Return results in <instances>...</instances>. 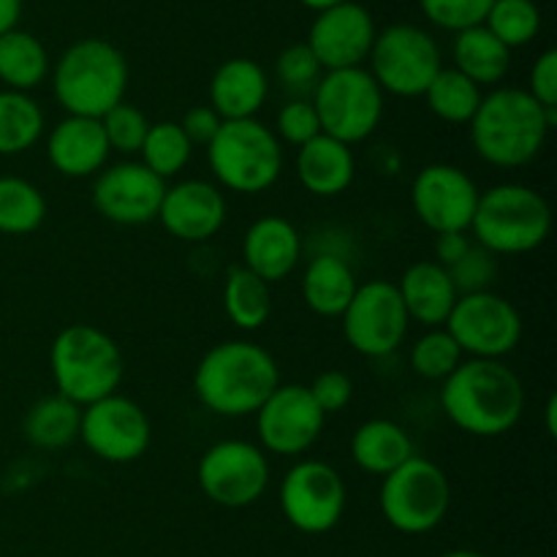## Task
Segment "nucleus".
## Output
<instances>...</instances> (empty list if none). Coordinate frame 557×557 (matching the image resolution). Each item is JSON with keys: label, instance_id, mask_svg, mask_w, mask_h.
<instances>
[{"label": "nucleus", "instance_id": "obj_1", "mask_svg": "<svg viewBox=\"0 0 557 557\" xmlns=\"http://www.w3.org/2000/svg\"><path fill=\"white\" fill-rule=\"evenodd\" d=\"M441 408L462 433L498 438L522 419L525 386L504 359H466L444 381Z\"/></svg>", "mask_w": 557, "mask_h": 557}, {"label": "nucleus", "instance_id": "obj_2", "mask_svg": "<svg viewBox=\"0 0 557 557\" xmlns=\"http://www.w3.org/2000/svg\"><path fill=\"white\" fill-rule=\"evenodd\" d=\"M555 123L557 109H544L522 87H493V92L482 96L468 125L473 150L482 161L498 169H517L542 152Z\"/></svg>", "mask_w": 557, "mask_h": 557}, {"label": "nucleus", "instance_id": "obj_3", "mask_svg": "<svg viewBox=\"0 0 557 557\" xmlns=\"http://www.w3.org/2000/svg\"><path fill=\"white\" fill-rule=\"evenodd\" d=\"M281 386V370L267 348L250 341H223L201 357L194 389L201 406L218 417H253Z\"/></svg>", "mask_w": 557, "mask_h": 557}, {"label": "nucleus", "instance_id": "obj_4", "mask_svg": "<svg viewBox=\"0 0 557 557\" xmlns=\"http://www.w3.org/2000/svg\"><path fill=\"white\" fill-rule=\"evenodd\" d=\"M52 90L71 117L101 120L123 103L128 90V63L112 41L82 38L60 54L52 71Z\"/></svg>", "mask_w": 557, "mask_h": 557}, {"label": "nucleus", "instance_id": "obj_5", "mask_svg": "<svg viewBox=\"0 0 557 557\" xmlns=\"http://www.w3.org/2000/svg\"><path fill=\"white\" fill-rule=\"evenodd\" d=\"M49 368L58 395L85 408L120 389L125 359L117 343L103 330L92 324H71L52 341Z\"/></svg>", "mask_w": 557, "mask_h": 557}, {"label": "nucleus", "instance_id": "obj_6", "mask_svg": "<svg viewBox=\"0 0 557 557\" xmlns=\"http://www.w3.org/2000/svg\"><path fill=\"white\" fill-rule=\"evenodd\" d=\"M471 232L493 256H522L542 248L553 232V210L539 190L500 183L479 194Z\"/></svg>", "mask_w": 557, "mask_h": 557}, {"label": "nucleus", "instance_id": "obj_7", "mask_svg": "<svg viewBox=\"0 0 557 557\" xmlns=\"http://www.w3.org/2000/svg\"><path fill=\"white\" fill-rule=\"evenodd\" d=\"M218 183L232 194H264L283 172V147L261 120H228L207 145Z\"/></svg>", "mask_w": 557, "mask_h": 557}, {"label": "nucleus", "instance_id": "obj_8", "mask_svg": "<svg viewBox=\"0 0 557 557\" xmlns=\"http://www.w3.org/2000/svg\"><path fill=\"white\" fill-rule=\"evenodd\" d=\"M384 520L406 536H424L446 520L451 506V484L444 468L428 457L413 455L397 471L384 476L379 495Z\"/></svg>", "mask_w": 557, "mask_h": 557}, {"label": "nucleus", "instance_id": "obj_9", "mask_svg": "<svg viewBox=\"0 0 557 557\" xmlns=\"http://www.w3.org/2000/svg\"><path fill=\"white\" fill-rule=\"evenodd\" d=\"M313 109L321 134L351 147L370 139L384 120V90L362 65L324 71L313 90Z\"/></svg>", "mask_w": 557, "mask_h": 557}, {"label": "nucleus", "instance_id": "obj_10", "mask_svg": "<svg viewBox=\"0 0 557 557\" xmlns=\"http://www.w3.org/2000/svg\"><path fill=\"white\" fill-rule=\"evenodd\" d=\"M370 76L384 92L400 98H419L441 69V47L428 30L417 25H389L375 33L370 49Z\"/></svg>", "mask_w": 557, "mask_h": 557}, {"label": "nucleus", "instance_id": "obj_11", "mask_svg": "<svg viewBox=\"0 0 557 557\" xmlns=\"http://www.w3.org/2000/svg\"><path fill=\"white\" fill-rule=\"evenodd\" d=\"M444 330L455 337L462 357L504 359L520 346L522 315L495 292L460 294Z\"/></svg>", "mask_w": 557, "mask_h": 557}, {"label": "nucleus", "instance_id": "obj_12", "mask_svg": "<svg viewBox=\"0 0 557 557\" xmlns=\"http://www.w3.org/2000/svg\"><path fill=\"white\" fill-rule=\"evenodd\" d=\"M196 482L210 504L223 509H245L270 487V462L250 441H218L201 455Z\"/></svg>", "mask_w": 557, "mask_h": 557}, {"label": "nucleus", "instance_id": "obj_13", "mask_svg": "<svg viewBox=\"0 0 557 557\" xmlns=\"http://www.w3.org/2000/svg\"><path fill=\"white\" fill-rule=\"evenodd\" d=\"M341 319L348 346L373 359L395 354L406 341L411 324L400 292L389 281L362 283Z\"/></svg>", "mask_w": 557, "mask_h": 557}, {"label": "nucleus", "instance_id": "obj_14", "mask_svg": "<svg viewBox=\"0 0 557 557\" xmlns=\"http://www.w3.org/2000/svg\"><path fill=\"white\" fill-rule=\"evenodd\" d=\"M281 509L299 533H330L346 511V482L330 462L299 460L281 482Z\"/></svg>", "mask_w": 557, "mask_h": 557}, {"label": "nucleus", "instance_id": "obj_15", "mask_svg": "<svg viewBox=\"0 0 557 557\" xmlns=\"http://www.w3.org/2000/svg\"><path fill=\"white\" fill-rule=\"evenodd\" d=\"M79 438L98 460L114 466L136 462L150 449V417L139 403L114 392L82 408Z\"/></svg>", "mask_w": 557, "mask_h": 557}, {"label": "nucleus", "instance_id": "obj_16", "mask_svg": "<svg viewBox=\"0 0 557 557\" xmlns=\"http://www.w3.org/2000/svg\"><path fill=\"white\" fill-rule=\"evenodd\" d=\"M479 194L473 177L451 163H430L411 185V205L419 223L438 234L468 232L476 212Z\"/></svg>", "mask_w": 557, "mask_h": 557}, {"label": "nucleus", "instance_id": "obj_17", "mask_svg": "<svg viewBox=\"0 0 557 557\" xmlns=\"http://www.w3.org/2000/svg\"><path fill=\"white\" fill-rule=\"evenodd\" d=\"M324 422V411L302 384H281L256 411L261 446L281 457L305 455L321 438Z\"/></svg>", "mask_w": 557, "mask_h": 557}, {"label": "nucleus", "instance_id": "obj_18", "mask_svg": "<svg viewBox=\"0 0 557 557\" xmlns=\"http://www.w3.org/2000/svg\"><path fill=\"white\" fill-rule=\"evenodd\" d=\"M166 183L141 161L103 166L92 185V207L117 226H145L158 221Z\"/></svg>", "mask_w": 557, "mask_h": 557}, {"label": "nucleus", "instance_id": "obj_19", "mask_svg": "<svg viewBox=\"0 0 557 557\" xmlns=\"http://www.w3.org/2000/svg\"><path fill=\"white\" fill-rule=\"evenodd\" d=\"M375 33L373 14L362 3L346 0L315 14L305 44L324 71L359 69L370 58Z\"/></svg>", "mask_w": 557, "mask_h": 557}, {"label": "nucleus", "instance_id": "obj_20", "mask_svg": "<svg viewBox=\"0 0 557 557\" xmlns=\"http://www.w3.org/2000/svg\"><path fill=\"white\" fill-rule=\"evenodd\" d=\"M158 221L183 243H205L226 223V196L207 180H183L166 188Z\"/></svg>", "mask_w": 557, "mask_h": 557}, {"label": "nucleus", "instance_id": "obj_21", "mask_svg": "<svg viewBox=\"0 0 557 557\" xmlns=\"http://www.w3.org/2000/svg\"><path fill=\"white\" fill-rule=\"evenodd\" d=\"M299 256H302V239L297 226L281 215L259 218L250 223L243 237V267L270 286L297 270Z\"/></svg>", "mask_w": 557, "mask_h": 557}, {"label": "nucleus", "instance_id": "obj_22", "mask_svg": "<svg viewBox=\"0 0 557 557\" xmlns=\"http://www.w3.org/2000/svg\"><path fill=\"white\" fill-rule=\"evenodd\" d=\"M109 152L101 120L69 114L47 136V158L63 177H92L107 166Z\"/></svg>", "mask_w": 557, "mask_h": 557}, {"label": "nucleus", "instance_id": "obj_23", "mask_svg": "<svg viewBox=\"0 0 557 557\" xmlns=\"http://www.w3.org/2000/svg\"><path fill=\"white\" fill-rule=\"evenodd\" d=\"M270 96L267 71L250 58H232L215 69L210 79V107L223 123L253 120Z\"/></svg>", "mask_w": 557, "mask_h": 557}, {"label": "nucleus", "instance_id": "obj_24", "mask_svg": "<svg viewBox=\"0 0 557 557\" xmlns=\"http://www.w3.org/2000/svg\"><path fill=\"white\" fill-rule=\"evenodd\" d=\"M406 305L408 319L428 330H438L446 324L451 308L457 302V288L451 283L449 270L438 261H417L403 272L400 283H395Z\"/></svg>", "mask_w": 557, "mask_h": 557}, {"label": "nucleus", "instance_id": "obj_25", "mask_svg": "<svg viewBox=\"0 0 557 557\" xmlns=\"http://www.w3.org/2000/svg\"><path fill=\"white\" fill-rule=\"evenodd\" d=\"M357 158L351 147L332 136L319 134L308 145L297 147V177L308 194L332 199L351 188Z\"/></svg>", "mask_w": 557, "mask_h": 557}, {"label": "nucleus", "instance_id": "obj_26", "mask_svg": "<svg viewBox=\"0 0 557 557\" xmlns=\"http://www.w3.org/2000/svg\"><path fill=\"white\" fill-rule=\"evenodd\" d=\"M359 283L351 264L337 253H321L310 259L302 275L305 305L321 319H341L357 294Z\"/></svg>", "mask_w": 557, "mask_h": 557}, {"label": "nucleus", "instance_id": "obj_27", "mask_svg": "<svg viewBox=\"0 0 557 557\" xmlns=\"http://www.w3.org/2000/svg\"><path fill=\"white\" fill-rule=\"evenodd\" d=\"M417 455L411 435L392 419H370L351 438V460L370 476H389Z\"/></svg>", "mask_w": 557, "mask_h": 557}, {"label": "nucleus", "instance_id": "obj_28", "mask_svg": "<svg viewBox=\"0 0 557 557\" xmlns=\"http://www.w3.org/2000/svg\"><path fill=\"white\" fill-rule=\"evenodd\" d=\"M455 65L462 76L479 87H495L511 69V49L504 47L484 25L460 30L455 38Z\"/></svg>", "mask_w": 557, "mask_h": 557}, {"label": "nucleus", "instance_id": "obj_29", "mask_svg": "<svg viewBox=\"0 0 557 557\" xmlns=\"http://www.w3.org/2000/svg\"><path fill=\"white\" fill-rule=\"evenodd\" d=\"M49 76V52L33 33L14 30L0 36V82L5 90L30 92Z\"/></svg>", "mask_w": 557, "mask_h": 557}, {"label": "nucleus", "instance_id": "obj_30", "mask_svg": "<svg viewBox=\"0 0 557 557\" xmlns=\"http://www.w3.org/2000/svg\"><path fill=\"white\" fill-rule=\"evenodd\" d=\"M82 408L63 395L41 397L25 417V438L38 449H63L79 438Z\"/></svg>", "mask_w": 557, "mask_h": 557}, {"label": "nucleus", "instance_id": "obj_31", "mask_svg": "<svg viewBox=\"0 0 557 557\" xmlns=\"http://www.w3.org/2000/svg\"><path fill=\"white\" fill-rule=\"evenodd\" d=\"M223 310L237 330H261L272 315L270 283L261 281L245 267H237L228 272L226 283H223Z\"/></svg>", "mask_w": 557, "mask_h": 557}, {"label": "nucleus", "instance_id": "obj_32", "mask_svg": "<svg viewBox=\"0 0 557 557\" xmlns=\"http://www.w3.org/2000/svg\"><path fill=\"white\" fill-rule=\"evenodd\" d=\"M47 128L41 107L27 92L0 90V156L30 150Z\"/></svg>", "mask_w": 557, "mask_h": 557}, {"label": "nucleus", "instance_id": "obj_33", "mask_svg": "<svg viewBox=\"0 0 557 557\" xmlns=\"http://www.w3.org/2000/svg\"><path fill=\"white\" fill-rule=\"evenodd\" d=\"M482 87L473 85L457 69H441L424 90L430 112L449 125H468L482 103Z\"/></svg>", "mask_w": 557, "mask_h": 557}, {"label": "nucleus", "instance_id": "obj_34", "mask_svg": "<svg viewBox=\"0 0 557 557\" xmlns=\"http://www.w3.org/2000/svg\"><path fill=\"white\" fill-rule=\"evenodd\" d=\"M47 221V199L22 177H0V234L25 237Z\"/></svg>", "mask_w": 557, "mask_h": 557}, {"label": "nucleus", "instance_id": "obj_35", "mask_svg": "<svg viewBox=\"0 0 557 557\" xmlns=\"http://www.w3.org/2000/svg\"><path fill=\"white\" fill-rule=\"evenodd\" d=\"M141 163L150 169L152 174L166 183L169 177H177L190 161V152H194V145L188 141V136L183 134L180 123H156L150 125L145 136V145H141Z\"/></svg>", "mask_w": 557, "mask_h": 557}, {"label": "nucleus", "instance_id": "obj_36", "mask_svg": "<svg viewBox=\"0 0 557 557\" xmlns=\"http://www.w3.org/2000/svg\"><path fill=\"white\" fill-rule=\"evenodd\" d=\"M484 27L498 38L504 47H528L542 30V11L536 0H495Z\"/></svg>", "mask_w": 557, "mask_h": 557}, {"label": "nucleus", "instance_id": "obj_37", "mask_svg": "<svg viewBox=\"0 0 557 557\" xmlns=\"http://www.w3.org/2000/svg\"><path fill=\"white\" fill-rule=\"evenodd\" d=\"M462 362V351L455 337L438 326L428 330L411 348V368L413 373L428 381H446Z\"/></svg>", "mask_w": 557, "mask_h": 557}, {"label": "nucleus", "instance_id": "obj_38", "mask_svg": "<svg viewBox=\"0 0 557 557\" xmlns=\"http://www.w3.org/2000/svg\"><path fill=\"white\" fill-rule=\"evenodd\" d=\"M150 120L145 117L139 107L134 103H117L114 109H109L101 117L103 136H107V145L112 152H123V156H136L145 145V136L150 131Z\"/></svg>", "mask_w": 557, "mask_h": 557}, {"label": "nucleus", "instance_id": "obj_39", "mask_svg": "<svg viewBox=\"0 0 557 557\" xmlns=\"http://www.w3.org/2000/svg\"><path fill=\"white\" fill-rule=\"evenodd\" d=\"M495 0H419V9L433 25L444 30H468L484 25Z\"/></svg>", "mask_w": 557, "mask_h": 557}, {"label": "nucleus", "instance_id": "obj_40", "mask_svg": "<svg viewBox=\"0 0 557 557\" xmlns=\"http://www.w3.org/2000/svg\"><path fill=\"white\" fill-rule=\"evenodd\" d=\"M275 71L281 85L288 92H299V96L308 90H315L321 74H324V69H321L319 60H315V54L310 52V47L305 41L283 49L275 63Z\"/></svg>", "mask_w": 557, "mask_h": 557}, {"label": "nucleus", "instance_id": "obj_41", "mask_svg": "<svg viewBox=\"0 0 557 557\" xmlns=\"http://www.w3.org/2000/svg\"><path fill=\"white\" fill-rule=\"evenodd\" d=\"M321 134L319 114H315L313 101H305V98H292L288 103H283V109L277 112L275 120V136L277 139L288 141L294 147L308 145L310 139Z\"/></svg>", "mask_w": 557, "mask_h": 557}, {"label": "nucleus", "instance_id": "obj_42", "mask_svg": "<svg viewBox=\"0 0 557 557\" xmlns=\"http://www.w3.org/2000/svg\"><path fill=\"white\" fill-rule=\"evenodd\" d=\"M495 272V256L490 250L471 245L466 256H462L457 264L449 267V277L455 283L457 294H476V292H490V283H493Z\"/></svg>", "mask_w": 557, "mask_h": 557}, {"label": "nucleus", "instance_id": "obj_43", "mask_svg": "<svg viewBox=\"0 0 557 557\" xmlns=\"http://www.w3.org/2000/svg\"><path fill=\"white\" fill-rule=\"evenodd\" d=\"M308 392L315 400V406L324 411V417H330V413L343 411L351 403L354 381L343 370H324V373L315 375Z\"/></svg>", "mask_w": 557, "mask_h": 557}, {"label": "nucleus", "instance_id": "obj_44", "mask_svg": "<svg viewBox=\"0 0 557 557\" xmlns=\"http://www.w3.org/2000/svg\"><path fill=\"white\" fill-rule=\"evenodd\" d=\"M528 92L542 103L544 109H557V52L547 49L536 58L528 79Z\"/></svg>", "mask_w": 557, "mask_h": 557}, {"label": "nucleus", "instance_id": "obj_45", "mask_svg": "<svg viewBox=\"0 0 557 557\" xmlns=\"http://www.w3.org/2000/svg\"><path fill=\"white\" fill-rule=\"evenodd\" d=\"M221 125L223 120L218 117V112L210 107V103H207V107L188 109V112L183 114V120H180V128H183V134L188 136L190 145H201V147H207L212 139H215Z\"/></svg>", "mask_w": 557, "mask_h": 557}, {"label": "nucleus", "instance_id": "obj_46", "mask_svg": "<svg viewBox=\"0 0 557 557\" xmlns=\"http://www.w3.org/2000/svg\"><path fill=\"white\" fill-rule=\"evenodd\" d=\"M471 245L473 243H471V237H468V232L438 234V239H435V261L449 270L451 264H457V261H460L462 256L471 250Z\"/></svg>", "mask_w": 557, "mask_h": 557}, {"label": "nucleus", "instance_id": "obj_47", "mask_svg": "<svg viewBox=\"0 0 557 557\" xmlns=\"http://www.w3.org/2000/svg\"><path fill=\"white\" fill-rule=\"evenodd\" d=\"M22 0H0V36L20 25Z\"/></svg>", "mask_w": 557, "mask_h": 557}, {"label": "nucleus", "instance_id": "obj_48", "mask_svg": "<svg viewBox=\"0 0 557 557\" xmlns=\"http://www.w3.org/2000/svg\"><path fill=\"white\" fill-rule=\"evenodd\" d=\"M299 3H302L305 9H310V11H315V14H319V11L332 9V5H341V3H346V0H299Z\"/></svg>", "mask_w": 557, "mask_h": 557}, {"label": "nucleus", "instance_id": "obj_49", "mask_svg": "<svg viewBox=\"0 0 557 557\" xmlns=\"http://www.w3.org/2000/svg\"><path fill=\"white\" fill-rule=\"evenodd\" d=\"M555 408H557V400L555 397H549L547 403V433L555 435Z\"/></svg>", "mask_w": 557, "mask_h": 557}, {"label": "nucleus", "instance_id": "obj_50", "mask_svg": "<svg viewBox=\"0 0 557 557\" xmlns=\"http://www.w3.org/2000/svg\"><path fill=\"white\" fill-rule=\"evenodd\" d=\"M441 557H484V555L471 553V549H451V553H444Z\"/></svg>", "mask_w": 557, "mask_h": 557}, {"label": "nucleus", "instance_id": "obj_51", "mask_svg": "<svg viewBox=\"0 0 557 557\" xmlns=\"http://www.w3.org/2000/svg\"><path fill=\"white\" fill-rule=\"evenodd\" d=\"M515 557H528V555H515Z\"/></svg>", "mask_w": 557, "mask_h": 557}]
</instances>
